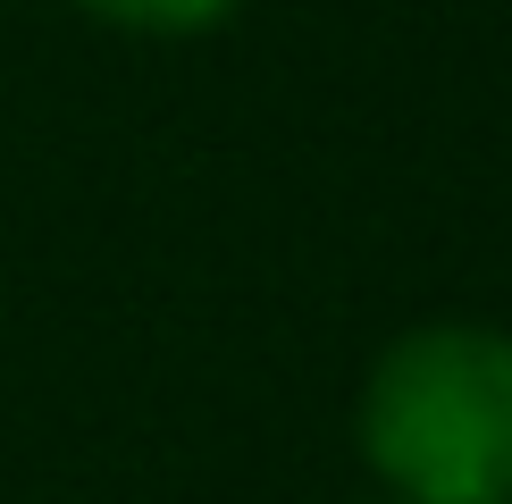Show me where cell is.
Masks as SVG:
<instances>
[{
    "label": "cell",
    "instance_id": "1",
    "mask_svg": "<svg viewBox=\"0 0 512 504\" xmlns=\"http://www.w3.org/2000/svg\"><path fill=\"white\" fill-rule=\"evenodd\" d=\"M361 454L403 504H512V336H403L361 395Z\"/></svg>",
    "mask_w": 512,
    "mask_h": 504
},
{
    "label": "cell",
    "instance_id": "2",
    "mask_svg": "<svg viewBox=\"0 0 512 504\" xmlns=\"http://www.w3.org/2000/svg\"><path fill=\"white\" fill-rule=\"evenodd\" d=\"M84 9L126 26V34H210L236 0H84Z\"/></svg>",
    "mask_w": 512,
    "mask_h": 504
}]
</instances>
